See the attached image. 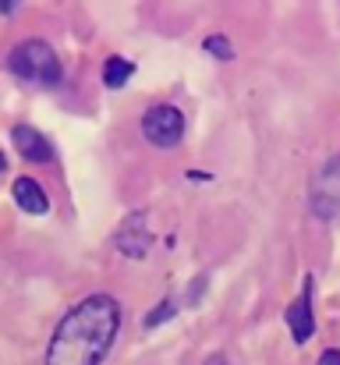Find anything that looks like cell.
Here are the masks:
<instances>
[{"label":"cell","instance_id":"obj_12","mask_svg":"<svg viewBox=\"0 0 340 365\" xmlns=\"http://www.w3.org/2000/svg\"><path fill=\"white\" fill-rule=\"evenodd\" d=\"M21 0H0V14H14Z\"/></svg>","mask_w":340,"mask_h":365},{"label":"cell","instance_id":"obj_3","mask_svg":"<svg viewBox=\"0 0 340 365\" xmlns=\"http://www.w3.org/2000/svg\"><path fill=\"white\" fill-rule=\"evenodd\" d=\"M142 135L153 145H160V149H174L185 138V114L177 107H170V103H156L142 118Z\"/></svg>","mask_w":340,"mask_h":365},{"label":"cell","instance_id":"obj_13","mask_svg":"<svg viewBox=\"0 0 340 365\" xmlns=\"http://www.w3.org/2000/svg\"><path fill=\"white\" fill-rule=\"evenodd\" d=\"M319 365H340V351H326V355L319 359Z\"/></svg>","mask_w":340,"mask_h":365},{"label":"cell","instance_id":"obj_7","mask_svg":"<svg viewBox=\"0 0 340 365\" xmlns=\"http://www.w3.org/2000/svg\"><path fill=\"white\" fill-rule=\"evenodd\" d=\"M11 142H14V149H18L29 163H53V145H50V138L39 135L36 128L18 124V128L11 131Z\"/></svg>","mask_w":340,"mask_h":365},{"label":"cell","instance_id":"obj_1","mask_svg":"<svg viewBox=\"0 0 340 365\" xmlns=\"http://www.w3.org/2000/svg\"><path fill=\"white\" fill-rule=\"evenodd\" d=\"M120 334V305L110 294H89L53 330L46 365H103Z\"/></svg>","mask_w":340,"mask_h":365},{"label":"cell","instance_id":"obj_8","mask_svg":"<svg viewBox=\"0 0 340 365\" xmlns=\"http://www.w3.org/2000/svg\"><path fill=\"white\" fill-rule=\"evenodd\" d=\"M11 192H14V202H18L25 213H32V217L46 213V206H50V199H46V192L39 188L36 178H18Z\"/></svg>","mask_w":340,"mask_h":365},{"label":"cell","instance_id":"obj_10","mask_svg":"<svg viewBox=\"0 0 340 365\" xmlns=\"http://www.w3.org/2000/svg\"><path fill=\"white\" fill-rule=\"evenodd\" d=\"M206 50H210V53H217V57H234V50H230V43H224V39H220V36H210V39H206Z\"/></svg>","mask_w":340,"mask_h":365},{"label":"cell","instance_id":"obj_6","mask_svg":"<svg viewBox=\"0 0 340 365\" xmlns=\"http://www.w3.org/2000/svg\"><path fill=\"white\" fill-rule=\"evenodd\" d=\"M287 327H291V337L298 344H305L316 330V319H312V277H305V287L298 294V302H291L287 309Z\"/></svg>","mask_w":340,"mask_h":365},{"label":"cell","instance_id":"obj_9","mask_svg":"<svg viewBox=\"0 0 340 365\" xmlns=\"http://www.w3.org/2000/svg\"><path fill=\"white\" fill-rule=\"evenodd\" d=\"M131 71H135V64H131V61H124V57H110V61L103 64V86H107V89H120V86L131 78Z\"/></svg>","mask_w":340,"mask_h":365},{"label":"cell","instance_id":"obj_5","mask_svg":"<svg viewBox=\"0 0 340 365\" xmlns=\"http://www.w3.org/2000/svg\"><path fill=\"white\" fill-rule=\"evenodd\" d=\"M117 248H120V255H128V259H142L149 248H153V235H149V220H145V213H131L124 224H120V231H117Z\"/></svg>","mask_w":340,"mask_h":365},{"label":"cell","instance_id":"obj_14","mask_svg":"<svg viewBox=\"0 0 340 365\" xmlns=\"http://www.w3.org/2000/svg\"><path fill=\"white\" fill-rule=\"evenodd\" d=\"M206 365H227V359H224V355H210V359H206Z\"/></svg>","mask_w":340,"mask_h":365},{"label":"cell","instance_id":"obj_11","mask_svg":"<svg viewBox=\"0 0 340 365\" xmlns=\"http://www.w3.org/2000/svg\"><path fill=\"white\" fill-rule=\"evenodd\" d=\"M167 316H174V305H170V302H163V305H160V309H156V312L149 316V327H156V323H163Z\"/></svg>","mask_w":340,"mask_h":365},{"label":"cell","instance_id":"obj_2","mask_svg":"<svg viewBox=\"0 0 340 365\" xmlns=\"http://www.w3.org/2000/svg\"><path fill=\"white\" fill-rule=\"evenodd\" d=\"M7 68L11 75H18L21 82L32 86H57L61 82V57L43 43V39H25L7 53Z\"/></svg>","mask_w":340,"mask_h":365},{"label":"cell","instance_id":"obj_4","mask_svg":"<svg viewBox=\"0 0 340 365\" xmlns=\"http://www.w3.org/2000/svg\"><path fill=\"white\" fill-rule=\"evenodd\" d=\"M312 213L323 220L340 213V153L323 163V170L312 181Z\"/></svg>","mask_w":340,"mask_h":365},{"label":"cell","instance_id":"obj_15","mask_svg":"<svg viewBox=\"0 0 340 365\" xmlns=\"http://www.w3.org/2000/svg\"><path fill=\"white\" fill-rule=\"evenodd\" d=\"M0 170H4V153H0Z\"/></svg>","mask_w":340,"mask_h":365}]
</instances>
